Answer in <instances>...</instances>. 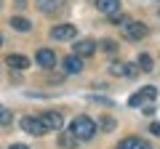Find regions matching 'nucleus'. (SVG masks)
<instances>
[{
    "instance_id": "f3484780",
    "label": "nucleus",
    "mask_w": 160,
    "mask_h": 149,
    "mask_svg": "<svg viewBox=\"0 0 160 149\" xmlns=\"http://www.w3.org/2000/svg\"><path fill=\"white\" fill-rule=\"evenodd\" d=\"M96 48H104L107 53H115V51H118V46H115L112 40H102V43H96Z\"/></svg>"
},
{
    "instance_id": "9d476101",
    "label": "nucleus",
    "mask_w": 160,
    "mask_h": 149,
    "mask_svg": "<svg viewBox=\"0 0 160 149\" xmlns=\"http://www.w3.org/2000/svg\"><path fill=\"white\" fill-rule=\"evenodd\" d=\"M118 149H152L144 138H136V136H131V138H123V141L118 144Z\"/></svg>"
},
{
    "instance_id": "ddd939ff",
    "label": "nucleus",
    "mask_w": 160,
    "mask_h": 149,
    "mask_svg": "<svg viewBox=\"0 0 160 149\" xmlns=\"http://www.w3.org/2000/svg\"><path fill=\"white\" fill-rule=\"evenodd\" d=\"M11 27L19 29V32H29V29H32V24H29L24 16H13V19H11Z\"/></svg>"
},
{
    "instance_id": "412c9836",
    "label": "nucleus",
    "mask_w": 160,
    "mask_h": 149,
    "mask_svg": "<svg viewBox=\"0 0 160 149\" xmlns=\"http://www.w3.org/2000/svg\"><path fill=\"white\" fill-rule=\"evenodd\" d=\"M8 149H29V147H27V144H11Z\"/></svg>"
},
{
    "instance_id": "2eb2a0df",
    "label": "nucleus",
    "mask_w": 160,
    "mask_h": 149,
    "mask_svg": "<svg viewBox=\"0 0 160 149\" xmlns=\"http://www.w3.org/2000/svg\"><path fill=\"white\" fill-rule=\"evenodd\" d=\"M11 109H8V107H3V104H0V128H3V125H11Z\"/></svg>"
},
{
    "instance_id": "6ab92c4d",
    "label": "nucleus",
    "mask_w": 160,
    "mask_h": 149,
    "mask_svg": "<svg viewBox=\"0 0 160 149\" xmlns=\"http://www.w3.org/2000/svg\"><path fill=\"white\" fill-rule=\"evenodd\" d=\"M142 101H144V96H142V91H139V93H133V96L128 99V104H131V107H139V104H142Z\"/></svg>"
},
{
    "instance_id": "20e7f679",
    "label": "nucleus",
    "mask_w": 160,
    "mask_h": 149,
    "mask_svg": "<svg viewBox=\"0 0 160 149\" xmlns=\"http://www.w3.org/2000/svg\"><path fill=\"white\" fill-rule=\"evenodd\" d=\"M75 35H78V27H75V24H56V27L51 29L53 40H75Z\"/></svg>"
},
{
    "instance_id": "f03ea898",
    "label": "nucleus",
    "mask_w": 160,
    "mask_h": 149,
    "mask_svg": "<svg viewBox=\"0 0 160 149\" xmlns=\"http://www.w3.org/2000/svg\"><path fill=\"white\" fill-rule=\"evenodd\" d=\"M123 37L126 40H142V37H147V24H142V22H131L128 19L126 24H123Z\"/></svg>"
},
{
    "instance_id": "9b49d317",
    "label": "nucleus",
    "mask_w": 160,
    "mask_h": 149,
    "mask_svg": "<svg viewBox=\"0 0 160 149\" xmlns=\"http://www.w3.org/2000/svg\"><path fill=\"white\" fill-rule=\"evenodd\" d=\"M96 11H102L104 16L120 11V0H96Z\"/></svg>"
},
{
    "instance_id": "39448f33",
    "label": "nucleus",
    "mask_w": 160,
    "mask_h": 149,
    "mask_svg": "<svg viewBox=\"0 0 160 149\" xmlns=\"http://www.w3.org/2000/svg\"><path fill=\"white\" fill-rule=\"evenodd\" d=\"M35 59H38V64L43 69H53V67H56V53H53L51 48H40Z\"/></svg>"
},
{
    "instance_id": "7ed1b4c3",
    "label": "nucleus",
    "mask_w": 160,
    "mask_h": 149,
    "mask_svg": "<svg viewBox=\"0 0 160 149\" xmlns=\"http://www.w3.org/2000/svg\"><path fill=\"white\" fill-rule=\"evenodd\" d=\"M22 131L32 133V136H46L48 128H46V123L40 120V117H22Z\"/></svg>"
},
{
    "instance_id": "5701e85b",
    "label": "nucleus",
    "mask_w": 160,
    "mask_h": 149,
    "mask_svg": "<svg viewBox=\"0 0 160 149\" xmlns=\"http://www.w3.org/2000/svg\"><path fill=\"white\" fill-rule=\"evenodd\" d=\"M0 6H3V0H0Z\"/></svg>"
},
{
    "instance_id": "f8f14e48",
    "label": "nucleus",
    "mask_w": 160,
    "mask_h": 149,
    "mask_svg": "<svg viewBox=\"0 0 160 149\" xmlns=\"http://www.w3.org/2000/svg\"><path fill=\"white\" fill-rule=\"evenodd\" d=\"M6 64L11 69H27L29 67V59L27 56H19V53H11V56H6Z\"/></svg>"
},
{
    "instance_id": "6e6552de",
    "label": "nucleus",
    "mask_w": 160,
    "mask_h": 149,
    "mask_svg": "<svg viewBox=\"0 0 160 149\" xmlns=\"http://www.w3.org/2000/svg\"><path fill=\"white\" fill-rule=\"evenodd\" d=\"M62 67H64V72H67V74L83 72V56H75V53H72V56H67V59L62 61Z\"/></svg>"
},
{
    "instance_id": "423d86ee",
    "label": "nucleus",
    "mask_w": 160,
    "mask_h": 149,
    "mask_svg": "<svg viewBox=\"0 0 160 149\" xmlns=\"http://www.w3.org/2000/svg\"><path fill=\"white\" fill-rule=\"evenodd\" d=\"M35 6L43 13H56V11H64L67 0H35Z\"/></svg>"
},
{
    "instance_id": "f257e3e1",
    "label": "nucleus",
    "mask_w": 160,
    "mask_h": 149,
    "mask_svg": "<svg viewBox=\"0 0 160 149\" xmlns=\"http://www.w3.org/2000/svg\"><path fill=\"white\" fill-rule=\"evenodd\" d=\"M69 136L80 138V141H88V138L96 136V123H93L91 117H86V115L75 117V120L69 123Z\"/></svg>"
},
{
    "instance_id": "0eeeda50",
    "label": "nucleus",
    "mask_w": 160,
    "mask_h": 149,
    "mask_svg": "<svg viewBox=\"0 0 160 149\" xmlns=\"http://www.w3.org/2000/svg\"><path fill=\"white\" fill-rule=\"evenodd\" d=\"M40 120L46 123L48 131H62V125H64V120H62V115H59V112H43V115H40Z\"/></svg>"
},
{
    "instance_id": "aec40b11",
    "label": "nucleus",
    "mask_w": 160,
    "mask_h": 149,
    "mask_svg": "<svg viewBox=\"0 0 160 149\" xmlns=\"http://www.w3.org/2000/svg\"><path fill=\"white\" fill-rule=\"evenodd\" d=\"M149 133H152V136H160V123H152V125H149Z\"/></svg>"
},
{
    "instance_id": "4468645a",
    "label": "nucleus",
    "mask_w": 160,
    "mask_h": 149,
    "mask_svg": "<svg viewBox=\"0 0 160 149\" xmlns=\"http://www.w3.org/2000/svg\"><path fill=\"white\" fill-rule=\"evenodd\" d=\"M136 67L142 69L144 74H147V72H152V59H149L147 53H142V56H139V61H136Z\"/></svg>"
},
{
    "instance_id": "4be33fe9",
    "label": "nucleus",
    "mask_w": 160,
    "mask_h": 149,
    "mask_svg": "<svg viewBox=\"0 0 160 149\" xmlns=\"http://www.w3.org/2000/svg\"><path fill=\"white\" fill-rule=\"evenodd\" d=\"M0 46H3V37H0Z\"/></svg>"
},
{
    "instance_id": "dca6fc26",
    "label": "nucleus",
    "mask_w": 160,
    "mask_h": 149,
    "mask_svg": "<svg viewBox=\"0 0 160 149\" xmlns=\"http://www.w3.org/2000/svg\"><path fill=\"white\" fill-rule=\"evenodd\" d=\"M142 96H144V101H152V99L158 96V91H155V85H147V88H142Z\"/></svg>"
},
{
    "instance_id": "a211bd4d",
    "label": "nucleus",
    "mask_w": 160,
    "mask_h": 149,
    "mask_svg": "<svg viewBox=\"0 0 160 149\" xmlns=\"http://www.w3.org/2000/svg\"><path fill=\"white\" fill-rule=\"evenodd\" d=\"M109 22H112V24H120V27H123L128 19H126V16H120V11H118V13H109Z\"/></svg>"
},
{
    "instance_id": "1a4fd4ad",
    "label": "nucleus",
    "mask_w": 160,
    "mask_h": 149,
    "mask_svg": "<svg viewBox=\"0 0 160 149\" xmlns=\"http://www.w3.org/2000/svg\"><path fill=\"white\" fill-rule=\"evenodd\" d=\"M93 51H96V43H93V40H78L75 48H72L75 56H91Z\"/></svg>"
}]
</instances>
